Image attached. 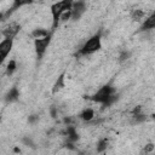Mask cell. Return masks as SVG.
<instances>
[{"label": "cell", "mask_w": 155, "mask_h": 155, "mask_svg": "<svg viewBox=\"0 0 155 155\" xmlns=\"http://www.w3.org/2000/svg\"><path fill=\"white\" fill-rule=\"evenodd\" d=\"M65 133H67L68 139H69L70 142H75V140H78V138H79V136H78V133H76V131H75V127L71 126V125H68Z\"/></svg>", "instance_id": "9"}, {"label": "cell", "mask_w": 155, "mask_h": 155, "mask_svg": "<svg viewBox=\"0 0 155 155\" xmlns=\"http://www.w3.org/2000/svg\"><path fill=\"white\" fill-rule=\"evenodd\" d=\"M155 149V144L154 143H148L144 145L143 150H142V154H149V153H153Z\"/></svg>", "instance_id": "16"}, {"label": "cell", "mask_w": 155, "mask_h": 155, "mask_svg": "<svg viewBox=\"0 0 155 155\" xmlns=\"http://www.w3.org/2000/svg\"><path fill=\"white\" fill-rule=\"evenodd\" d=\"M15 70H16V62L12 59V61H10V62H8V64H7L6 73H7V75H11Z\"/></svg>", "instance_id": "17"}, {"label": "cell", "mask_w": 155, "mask_h": 155, "mask_svg": "<svg viewBox=\"0 0 155 155\" xmlns=\"http://www.w3.org/2000/svg\"><path fill=\"white\" fill-rule=\"evenodd\" d=\"M154 28H155V12L151 13L144 21V23L140 27V30H150V29H154Z\"/></svg>", "instance_id": "8"}, {"label": "cell", "mask_w": 155, "mask_h": 155, "mask_svg": "<svg viewBox=\"0 0 155 155\" xmlns=\"http://www.w3.org/2000/svg\"><path fill=\"white\" fill-rule=\"evenodd\" d=\"M102 46V42H101V35L99 34H96L93 35L92 38H90L85 44L84 46L80 48V53L81 54H91L96 51H98Z\"/></svg>", "instance_id": "2"}, {"label": "cell", "mask_w": 155, "mask_h": 155, "mask_svg": "<svg viewBox=\"0 0 155 155\" xmlns=\"http://www.w3.org/2000/svg\"><path fill=\"white\" fill-rule=\"evenodd\" d=\"M23 143L27 144V145L30 147V148H35V145H34V143H33V140H31L30 138H24V139H23Z\"/></svg>", "instance_id": "20"}, {"label": "cell", "mask_w": 155, "mask_h": 155, "mask_svg": "<svg viewBox=\"0 0 155 155\" xmlns=\"http://www.w3.org/2000/svg\"><path fill=\"white\" fill-rule=\"evenodd\" d=\"M107 148H108V139H105V138L101 139L98 142V144H97V151L98 153H103L104 150H107Z\"/></svg>", "instance_id": "14"}, {"label": "cell", "mask_w": 155, "mask_h": 155, "mask_svg": "<svg viewBox=\"0 0 155 155\" xmlns=\"http://www.w3.org/2000/svg\"><path fill=\"white\" fill-rule=\"evenodd\" d=\"M18 97H19L18 90H17L16 87H12V88L8 91V93L6 94V101H7V102H13V101H17Z\"/></svg>", "instance_id": "10"}, {"label": "cell", "mask_w": 155, "mask_h": 155, "mask_svg": "<svg viewBox=\"0 0 155 155\" xmlns=\"http://www.w3.org/2000/svg\"><path fill=\"white\" fill-rule=\"evenodd\" d=\"M48 31L46 29H34L33 33H31V36L36 40V39H42V38H46L48 36Z\"/></svg>", "instance_id": "11"}, {"label": "cell", "mask_w": 155, "mask_h": 155, "mask_svg": "<svg viewBox=\"0 0 155 155\" xmlns=\"http://www.w3.org/2000/svg\"><path fill=\"white\" fill-rule=\"evenodd\" d=\"M93 116H94V113H93V110L92 109H85L81 114H80V117L82 119V120H85V121H91L92 119H93Z\"/></svg>", "instance_id": "13"}, {"label": "cell", "mask_w": 155, "mask_h": 155, "mask_svg": "<svg viewBox=\"0 0 155 155\" xmlns=\"http://www.w3.org/2000/svg\"><path fill=\"white\" fill-rule=\"evenodd\" d=\"M73 6V2L71 1H58L56 4H53L51 6V13H52V18H53V28H57L58 27V23H59V18L62 16V13L67 10H70Z\"/></svg>", "instance_id": "1"}, {"label": "cell", "mask_w": 155, "mask_h": 155, "mask_svg": "<svg viewBox=\"0 0 155 155\" xmlns=\"http://www.w3.org/2000/svg\"><path fill=\"white\" fill-rule=\"evenodd\" d=\"M12 45H13V40H11V39H5L1 41V44H0V59H1V62H4L5 58L7 57V54L10 53Z\"/></svg>", "instance_id": "6"}, {"label": "cell", "mask_w": 155, "mask_h": 155, "mask_svg": "<svg viewBox=\"0 0 155 155\" xmlns=\"http://www.w3.org/2000/svg\"><path fill=\"white\" fill-rule=\"evenodd\" d=\"M128 57H130V52H126V51H124V52L120 54L119 59H120V62H124V61H126Z\"/></svg>", "instance_id": "19"}, {"label": "cell", "mask_w": 155, "mask_h": 155, "mask_svg": "<svg viewBox=\"0 0 155 155\" xmlns=\"http://www.w3.org/2000/svg\"><path fill=\"white\" fill-rule=\"evenodd\" d=\"M56 115H57V113H56V108L52 107V108H51V116H52V117H56Z\"/></svg>", "instance_id": "22"}, {"label": "cell", "mask_w": 155, "mask_h": 155, "mask_svg": "<svg viewBox=\"0 0 155 155\" xmlns=\"http://www.w3.org/2000/svg\"><path fill=\"white\" fill-rule=\"evenodd\" d=\"M143 16H144V11H143V10H139V8L134 10L133 13H132V18H133L134 21H140V19L143 18Z\"/></svg>", "instance_id": "15"}, {"label": "cell", "mask_w": 155, "mask_h": 155, "mask_svg": "<svg viewBox=\"0 0 155 155\" xmlns=\"http://www.w3.org/2000/svg\"><path fill=\"white\" fill-rule=\"evenodd\" d=\"M115 93L114 88L110 86V85H104L103 87H101L93 96H92V101L94 102H98V103H102L103 105L108 102V99L110 98V96H113Z\"/></svg>", "instance_id": "3"}, {"label": "cell", "mask_w": 155, "mask_h": 155, "mask_svg": "<svg viewBox=\"0 0 155 155\" xmlns=\"http://www.w3.org/2000/svg\"><path fill=\"white\" fill-rule=\"evenodd\" d=\"M50 41H51V36L50 35L46 36V38H42V39H36L34 41V46H35V51H36L38 57H41L45 53L47 46L50 45Z\"/></svg>", "instance_id": "4"}, {"label": "cell", "mask_w": 155, "mask_h": 155, "mask_svg": "<svg viewBox=\"0 0 155 155\" xmlns=\"http://www.w3.org/2000/svg\"><path fill=\"white\" fill-rule=\"evenodd\" d=\"M19 29H21V25H19L18 23H10L6 28H4V30H2V35H4L6 39H11V40H13V38L18 34Z\"/></svg>", "instance_id": "5"}, {"label": "cell", "mask_w": 155, "mask_h": 155, "mask_svg": "<svg viewBox=\"0 0 155 155\" xmlns=\"http://www.w3.org/2000/svg\"><path fill=\"white\" fill-rule=\"evenodd\" d=\"M38 120V116L36 115H31V116H29V122H35Z\"/></svg>", "instance_id": "21"}, {"label": "cell", "mask_w": 155, "mask_h": 155, "mask_svg": "<svg viewBox=\"0 0 155 155\" xmlns=\"http://www.w3.org/2000/svg\"><path fill=\"white\" fill-rule=\"evenodd\" d=\"M63 87H64V74L59 75V78L57 79V81H56V84H54V86H53L52 92H53V93H56L57 91L62 90Z\"/></svg>", "instance_id": "12"}, {"label": "cell", "mask_w": 155, "mask_h": 155, "mask_svg": "<svg viewBox=\"0 0 155 155\" xmlns=\"http://www.w3.org/2000/svg\"><path fill=\"white\" fill-rule=\"evenodd\" d=\"M85 10H86L85 2H82V1L73 2V6H71V18L73 19H79L81 17V15L85 12Z\"/></svg>", "instance_id": "7"}, {"label": "cell", "mask_w": 155, "mask_h": 155, "mask_svg": "<svg viewBox=\"0 0 155 155\" xmlns=\"http://www.w3.org/2000/svg\"><path fill=\"white\" fill-rule=\"evenodd\" d=\"M69 18H71V8L70 10H67V11H64L63 13H62V16H61V18H59V22L62 21V22H65V21H68Z\"/></svg>", "instance_id": "18"}]
</instances>
